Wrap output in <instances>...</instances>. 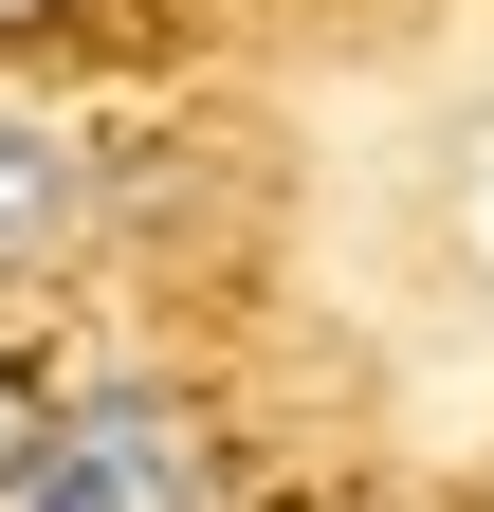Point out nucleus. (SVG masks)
<instances>
[{"label": "nucleus", "instance_id": "obj_1", "mask_svg": "<svg viewBox=\"0 0 494 512\" xmlns=\"http://www.w3.org/2000/svg\"><path fill=\"white\" fill-rule=\"evenodd\" d=\"M74 202H92V183H74V147H55L37 110H0V293L74 256Z\"/></svg>", "mask_w": 494, "mask_h": 512}, {"label": "nucleus", "instance_id": "obj_2", "mask_svg": "<svg viewBox=\"0 0 494 512\" xmlns=\"http://www.w3.org/2000/svg\"><path fill=\"white\" fill-rule=\"evenodd\" d=\"M37 439H55V421H37V384L0 366V494H19V458H37Z\"/></svg>", "mask_w": 494, "mask_h": 512}, {"label": "nucleus", "instance_id": "obj_3", "mask_svg": "<svg viewBox=\"0 0 494 512\" xmlns=\"http://www.w3.org/2000/svg\"><path fill=\"white\" fill-rule=\"evenodd\" d=\"M92 19V0H0V37H74Z\"/></svg>", "mask_w": 494, "mask_h": 512}]
</instances>
